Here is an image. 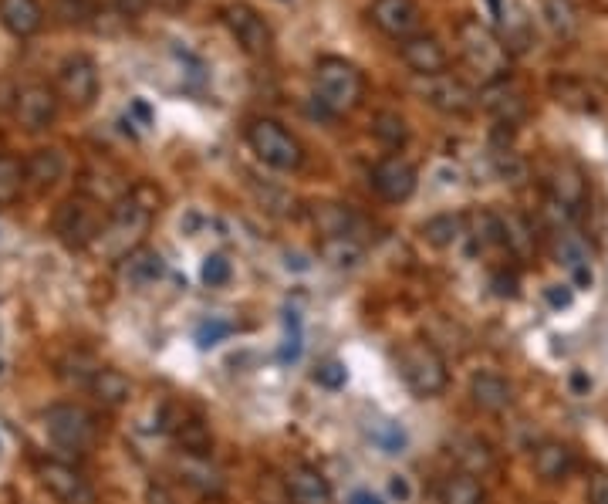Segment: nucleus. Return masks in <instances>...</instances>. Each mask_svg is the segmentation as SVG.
<instances>
[{
  "instance_id": "obj_1",
  "label": "nucleus",
  "mask_w": 608,
  "mask_h": 504,
  "mask_svg": "<svg viewBox=\"0 0 608 504\" xmlns=\"http://www.w3.org/2000/svg\"><path fill=\"white\" fill-rule=\"evenodd\" d=\"M456 41H460V55L467 61V68L477 72L484 85L511 78V48L494 28L480 24L477 17H463L456 24Z\"/></svg>"
},
{
  "instance_id": "obj_2",
  "label": "nucleus",
  "mask_w": 608,
  "mask_h": 504,
  "mask_svg": "<svg viewBox=\"0 0 608 504\" xmlns=\"http://www.w3.org/2000/svg\"><path fill=\"white\" fill-rule=\"evenodd\" d=\"M362 95H365V78L352 61L328 55L315 65V105L325 119L352 112L355 105L362 102Z\"/></svg>"
},
{
  "instance_id": "obj_3",
  "label": "nucleus",
  "mask_w": 608,
  "mask_h": 504,
  "mask_svg": "<svg viewBox=\"0 0 608 504\" xmlns=\"http://www.w3.org/2000/svg\"><path fill=\"white\" fill-rule=\"evenodd\" d=\"M156 214V207H149L146 200L139 197L136 190L129 193L125 200H119L109 210V220H105V231L95 241L98 251H105L109 258L122 261L125 254H132L136 247H142V234H146L149 220Z\"/></svg>"
},
{
  "instance_id": "obj_4",
  "label": "nucleus",
  "mask_w": 608,
  "mask_h": 504,
  "mask_svg": "<svg viewBox=\"0 0 608 504\" xmlns=\"http://www.w3.org/2000/svg\"><path fill=\"white\" fill-rule=\"evenodd\" d=\"M247 143H250V149H254V156L261 159L264 166H271V170L294 173L304 163L301 143L281 126V122H274V119H254V122H250Z\"/></svg>"
},
{
  "instance_id": "obj_5",
  "label": "nucleus",
  "mask_w": 608,
  "mask_h": 504,
  "mask_svg": "<svg viewBox=\"0 0 608 504\" xmlns=\"http://www.w3.org/2000/svg\"><path fill=\"white\" fill-rule=\"evenodd\" d=\"M399 376H402V383L413 389L416 396H423V400H426V396L443 393L446 379H450L443 356L429 346V342H409V346H402V352H399Z\"/></svg>"
},
{
  "instance_id": "obj_6",
  "label": "nucleus",
  "mask_w": 608,
  "mask_h": 504,
  "mask_svg": "<svg viewBox=\"0 0 608 504\" xmlns=\"http://www.w3.org/2000/svg\"><path fill=\"white\" fill-rule=\"evenodd\" d=\"M105 214L95 200L88 197H68L55 214V234L68 247H95V241L105 231Z\"/></svg>"
},
{
  "instance_id": "obj_7",
  "label": "nucleus",
  "mask_w": 608,
  "mask_h": 504,
  "mask_svg": "<svg viewBox=\"0 0 608 504\" xmlns=\"http://www.w3.org/2000/svg\"><path fill=\"white\" fill-rule=\"evenodd\" d=\"M44 433H48V440L55 447L85 454V450L95 444L98 427L92 413L82 410L78 403H55L44 410Z\"/></svg>"
},
{
  "instance_id": "obj_8",
  "label": "nucleus",
  "mask_w": 608,
  "mask_h": 504,
  "mask_svg": "<svg viewBox=\"0 0 608 504\" xmlns=\"http://www.w3.org/2000/svg\"><path fill=\"white\" fill-rule=\"evenodd\" d=\"M413 88L419 99L433 105L436 112H443V116H467V112H473V105H477V92H473L463 78H456L450 72L416 75Z\"/></svg>"
},
{
  "instance_id": "obj_9",
  "label": "nucleus",
  "mask_w": 608,
  "mask_h": 504,
  "mask_svg": "<svg viewBox=\"0 0 608 504\" xmlns=\"http://www.w3.org/2000/svg\"><path fill=\"white\" fill-rule=\"evenodd\" d=\"M223 24H227V31L234 34V41L250 58H267L274 51L271 24H267L261 11H254L250 4H227L223 7Z\"/></svg>"
},
{
  "instance_id": "obj_10",
  "label": "nucleus",
  "mask_w": 608,
  "mask_h": 504,
  "mask_svg": "<svg viewBox=\"0 0 608 504\" xmlns=\"http://www.w3.org/2000/svg\"><path fill=\"white\" fill-rule=\"evenodd\" d=\"M58 92L61 99H68L71 105L85 109V105L95 102L98 95V65L82 51L68 55L65 61L58 65Z\"/></svg>"
},
{
  "instance_id": "obj_11",
  "label": "nucleus",
  "mask_w": 608,
  "mask_h": 504,
  "mask_svg": "<svg viewBox=\"0 0 608 504\" xmlns=\"http://www.w3.org/2000/svg\"><path fill=\"white\" fill-rule=\"evenodd\" d=\"M419 187V173L409 159L402 156H386L382 163H375L372 170V190L379 193L386 203H406Z\"/></svg>"
},
{
  "instance_id": "obj_12",
  "label": "nucleus",
  "mask_w": 608,
  "mask_h": 504,
  "mask_svg": "<svg viewBox=\"0 0 608 504\" xmlns=\"http://www.w3.org/2000/svg\"><path fill=\"white\" fill-rule=\"evenodd\" d=\"M41 484L48 488L51 498H58L61 504H95L92 481L71 464H61V461L41 464Z\"/></svg>"
},
{
  "instance_id": "obj_13",
  "label": "nucleus",
  "mask_w": 608,
  "mask_h": 504,
  "mask_svg": "<svg viewBox=\"0 0 608 504\" xmlns=\"http://www.w3.org/2000/svg\"><path fill=\"white\" fill-rule=\"evenodd\" d=\"M58 116V95L48 85H24L14 95V119L21 129L41 132L48 129Z\"/></svg>"
},
{
  "instance_id": "obj_14",
  "label": "nucleus",
  "mask_w": 608,
  "mask_h": 504,
  "mask_svg": "<svg viewBox=\"0 0 608 504\" xmlns=\"http://www.w3.org/2000/svg\"><path fill=\"white\" fill-rule=\"evenodd\" d=\"M372 24L382 34L396 41H406L419 34V24H423V11H419L416 0H372Z\"/></svg>"
},
{
  "instance_id": "obj_15",
  "label": "nucleus",
  "mask_w": 608,
  "mask_h": 504,
  "mask_svg": "<svg viewBox=\"0 0 608 504\" xmlns=\"http://www.w3.org/2000/svg\"><path fill=\"white\" fill-rule=\"evenodd\" d=\"M490 14H494V28L504 38L511 51H527L534 44V24L527 17L521 0H487Z\"/></svg>"
},
{
  "instance_id": "obj_16",
  "label": "nucleus",
  "mask_w": 608,
  "mask_h": 504,
  "mask_svg": "<svg viewBox=\"0 0 608 504\" xmlns=\"http://www.w3.org/2000/svg\"><path fill=\"white\" fill-rule=\"evenodd\" d=\"M477 102L484 105V112H490L500 126H517V122L524 119V112H527L524 92L511 82V78L484 85V88H480V95H477Z\"/></svg>"
},
{
  "instance_id": "obj_17",
  "label": "nucleus",
  "mask_w": 608,
  "mask_h": 504,
  "mask_svg": "<svg viewBox=\"0 0 608 504\" xmlns=\"http://www.w3.org/2000/svg\"><path fill=\"white\" fill-rule=\"evenodd\" d=\"M399 55L413 75H440V72H446V61H450L443 44L436 41L433 34H423V31L406 41H399Z\"/></svg>"
},
{
  "instance_id": "obj_18",
  "label": "nucleus",
  "mask_w": 608,
  "mask_h": 504,
  "mask_svg": "<svg viewBox=\"0 0 608 504\" xmlns=\"http://www.w3.org/2000/svg\"><path fill=\"white\" fill-rule=\"evenodd\" d=\"M284 484H288L291 504H335L328 477L311 464H294L288 477H284Z\"/></svg>"
},
{
  "instance_id": "obj_19",
  "label": "nucleus",
  "mask_w": 608,
  "mask_h": 504,
  "mask_svg": "<svg viewBox=\"0 0 608 504\" xmlns=\"http://www.w3.org/2000/svg\"><path fill=\"white\" fill-rule=\"evenodd\" d=\"M558 261L565 264V271H568V278H571V288L588 291V288L595 285L592 251H588V244L581 241L575 231H561L558 234Z\"/></svg>"
},
{
  "instance_id": "obj_20",
  "label": "nucleus",
  "mask_w": 608,
  "mask_h": 504,
  "mask_svg": "<svg viewBox=\"0 0 608 504\" xmlns=\"http://www.w3.org/2000/svg\"><path fill=\"white\" fill-rule=\"evenodd\" d=\"M470 396H473V403H477L480 410H487V413H504V410H511V406H514V386L507 383L500 373H490V369L473 373Z\"/></svg>"
},
{
  "instance_id": "obj_21",
  "label": "nucleus",
  "mask_w": 608,
  "mask_h": 504,
  "mask_svg": "<svg viewBox=\"0 0 608 504\" xmlns=\"http://www.w3.org/2000/svg\"><path fill=\"white\" fill-rule=\"evenodd\" d=\"M119 274L129 288H149L166 274V261L163 254L152 251V247H136V251L125 254L119 261Z\"/></svg>"
},
{
  "instance_id": "obj_22",
  "label": "nucleus",
  "mask_w": 608,
  "mask_h": 504,
  "mask_svg": "<svg viewBox=\"0 0 608 504\" xmlns=\"http://www.w3.org/2000/svg\"><path fill=\"white\" fill-rule=\"evenodd\" d=\"M176 474H180V481L190 484L196 494H203V498H220L223 488H227L223 474L210 464V457H200V454H183L180 461H176Z\"/></svg>"
},
{
  "instance_id": "obj_23",
  "label": "nucleus",
  "mask_w": 608,
  "mask_h": 504,
  "mask_svg": "<svg viewBox=\"0 0 608 504\" xmlns=\"http://www.w3.org/2000/svg\"><path fill=\"white\" fill-rule=\"evenodd\" d=\"M534 471L541 481H565L575 471V450L561 440H544L541 447H534Z\"/></svg>"
},
{
  "instance_id": "obj_24",
  "label": "nucleus",
  "mask_w": 608,
  "mask_h": 504,
  "mask_svg": "<svg viewBox=\"0 0 608 504\" xmlns=\"http://www.w3.org/2000/svg\"><path fill=\"white\" fill-rule=\"evenodd\" d=\"M0 21L14 38H31L41 31L44 11L38 0H0Z\"/></svg>"
},
{
  "instance_id": "obj_25",
  "label": "nucleus",
  "mask_w": 608,
  "mask_h": 504,
  "mask_svg": "<svg viewBox=\"0 0 608 504\" xmlns=\"http://www.w3.org/2000/svg\"><path fill=\"white\" fill-rule=\"evenodd\" d=\"M65 176V153L61 149H38V153L28 156L24 163V180L31 183L34 190H48Z\"/></svg>"
},
{
  "instance_id": "obj_26",
  "label": "nucleus",
  "mask_w": 608,
  "mask_h": 504,
  "mask_svg": "<svg viewBox=\"0 0 608 504\" xmlns=\"http://www.w3.org/2000/svg\"><path fill=\"white\" fill-rule=\"evenodd\" d=\"M548 197L554 203H561L568 214H578V210L585 207V176H581L575 166H558V170L551 173Z\"/></svg>"
},
{
  "instance_id": "obj_27",
  "label": "nucleus",
  "mask_w": 608,
  "mask_h": 504,
  "mask_svg": "<svg viewBox=\"0 0 608 504\" xmlns=\"http://www.w3.org/2000/svg\"><path fill=\"white\" fill-rule=\"evenodd\" d=\"M321 258H325L332 268L338 271H352L359 268V264L365 261V247L355 241V234H335V237H325L321 241Z\"/></svg>"
},
{
  "instance_id": "obj_28",
  "label": "nucleus",
  "mask_w": 608,
  "mask_h": 504,
  "mask_svg": "<svg viewBox=\"0 0 608 504\" xmlns=\"http://www.w3.org/2000/svg\"><path fill=\"white\" fill-rule=\"evenodd\" d=\"M450 454H453V461L473 477L494 467V450H490L480 437H456L450 444Z\"/></svg>"
},
{
  "instance_id": "obj_29",
  "label": "nucleus",
  "mask_w": 608,
  "mask_h": 504,
  "mask_svg": "<svg viewBox=\"0 0 608 504\" xmlns=\"http://www.w3.org/2000/svg\"><path fill=\"white\" fill-rule=\"evenodd\" d=\"M463 234H467V217L463 214H436L423 224V241L436 251L453 247Z\"/></svg>"
},
{
  "instance_id": "obj_30",
  "label": "nucleus",
  "mask_w": 608,
  "mask_h": 504,
  "mask_svg": "<svg viewBox=\"0 0 608 504\" xmlns=\"http://www.w3.org/2000/svg\"><path fill=\"white\" fill-rule=\"evenodd\" d=\"M440 504H484V488L480 481L467 471L450 474L440 484Z\"/></svg>"
},
{
  "instance_id": "obj_31",
  "label": "nucleus",
  "mask_w": 608,
  "mask_h": 504,
  "mask_svg": "<svg viewBox=\"0 0 608 504\" xmlns=\"http://www.w3.org/2000/svg\"><path fill=\"white\" fill-rule=\"evenodd\" d=\"M92 393H95V400L98 403H105V406H122V403H129V396H132V386H129V379H125L119 369H98V376H95V383H92Z\"/></svg>"
},
{
  "instance_id": "obj_32",
  "label": "nucleus",
  "mask_w": 608,
  "mask_h": 504,
  "mask_svg": "<svg viewBox=\"0 0 608 504\" xmlns=\"http://www.w3.org/2000/svg\"><path fill=\"white\" fill-rule=\"evenodd\" d=\"M500 227H504V247L517 258H531L534 251V227L527 224L521 214H504L500 217Z\"/></svg>"
},
{
  "instance_id": "obj_33",
  "label": "nucleus",
  "mask_w": 608,
  "mask_h": 504,
  "mask_svg": "<svg viewBox=\"0 0 608 504\" xmlns=\"http://www.w3.org/2000/svg\"><path fill=\"white\" fill-rule=\"evenodd\" d=\"M544 21H548L554 38H561V41L578 34V11L571 0H544Z\"/></svg>"
},
{
  "instance_id": "obj_34",
  "label": "nucleus",
  "mask_w": 608,
  "mask_h": 504,
  "mask_svg": "<svg viewBox=\"0 0 608 504\" xmlns=\"http://www.w3.org/2000/svg\"><path fill=\"white\" fill-rule=\"evenodd\" d=\"M98 369H102V366H98V362L88 356V352H71V356H65V359L58 362L61 379H65V383H71V386H85V389H92Z\"/></svg>"
},
{
  "instance_id": "obj_35",
  "label": "nucleus",
  "mask_w": 608,
  "mask_h": 504,
  "mask_svg": "<svg viewBox=\"0 0 608 504\" xmlns=\"http://www.w3.org/2000/svg\"><path fill=\"white\" fill-rule=\"evenodd\" d=\"M365 433H369V440L382 454H402L406 450V430L396 420H369Z\"/></svg>"
},
{
  "instance_id": "obj_36",
  "label": "nucleus",
  "mask_w": 608,
  "mask_h": 504,
  "mask_svg": "<svg viewBox=\"0 0 608 504\" xmlns=\"http://www.w3.org/2000/svg\"><path fill=\"white\" fill-rule=\"evenodd\" d=\"M311 220H315V227L325 237L352 234V214H348V207H342V203H321L315 214H311Z\"/></svg>"
},
{
  "instance_id": "obj_37",
  "label": "nucleus",
  "mask_w": 608,
  "mask_h": 504,
  "mask_svg": "<svg viewBox=\"0 0 608 504\" xmlns=\"http://www.w3.org/2000/svg\"><path fill=\"white\" fill-rule=\"evenodd\" d=\"M372 132L386 149H402L409 143V126H406V119L396 116V112H382V116H375Z\"/></svg>"
},
{
  "instance_id": "obj_38",
  "label": "nucleus",
  "mask_w": 608,
  "mask_h": 504,
  "mask_svg": "<svg viewBox=\"0 0 608 504\" xmlns=\"http://www.w3.org/2000/svg\"><path fill=\"white\" fill-rule=\"evenodd\" d=\"M176 440L183 444L186 454H200V457H207V450L213 447V437H210V430H207V423L203 420H180V427H176Z\"/></svg>"
},
{
  "instance_id": "obj_39",
  "label": "nucleus",
  "mask_w": 608,
  "mask_h": 504,
  "mask_svg": "<svg viewBox=\"0 0 608 504\" xmlns=\"http://www.w3.org/2000/svg\"><path fill=\"white\" fill-rule=\"evenodd\" d=\"M477 247L490 244H504V227H500V214H490V210H480V214L470 217V231H467Z\"/></svg>"
},
{
  "instance_id": "obj_40",
  "label": "nucleus",
  "mask_w": 608,
  "mask_h": 504,
  "mask_svg": "<svg viewBox=\"0 0 608 504\" xmlns=\"http://www.w3.org/2000/svg\"><path fill=\"white\" fill-rule=\"evenodd\" d=\"M24 183H28L24 180V163H17L11 156H0V207L21 197Z\"/></svg>"
},
{
  "instance_id": "obj_41",
  "label": "nucleus",
  "mask_w": 608,
  "mask_h": 504,
  "mask_svg": "<svg viewBox=\"0 0 608 504\" xmlns=\"http://www.w3.org/2000/svg\"><path fill=\"white\" fill-rule=\"evenodd\" d=\"M200 278L207 288H223L230 278H234V264H230L227 254H207L200 268Z\"/></svg>"
},
{
  "instance_id": "obj_42",
  "label": "nucleus",
  "mask_w": 608,
  "mask_h": 504,
  "mask_svg": "<svg viewBox=\"0 0 608 504\" xmlns=\"http://www.w3.org/2000/svg\"><path fill=\"white\" fill-rule=\"evenodd\" d=\"M55 11L61 17V24L68 28H82L95 17V0H55Z\"/></svg>"
},
{
  "instance_id": "obj_43",
  "label": "nucleus",
  "mask_w": 608,
  "mask_h": 504,
  "mask_svg": "<svg viewBox=\"0 0 608 504\" xmlns=\"http://www.w3.org/2000/svg\"><path fill=\"white\" fill-rule=\"evenodd\" d=\"M494 170L504 183H524L527 180V166L524 159L511 153V149H497L494 153Z\"/></svg>"
},
{
  "instance_id": "obj_44",
  "label": "nucleus",
  "mask_w": 608,
  "mask_h": 504,
  "mask_svg": "<svg viewBox=\"0 0 608 504\" xmlns=\"http://www.w3.org/2000/svg\"><path fill=\"white\" fill-rule=\"evenodd\" d=\"M230 332H234V325L230 322H223V318H210V322H203L200 329H196V346L210 349V346H217V342L227 339Z\"/></svg>"
},
{
  "instance_id": "obj_45",
  "label": "nucleus",
  "mask_w": 608,
  "mask_h": 504,
  "mask_svg": "<svg viewBox=\"0 0 608 504\" xmlns=\"http://www.w3.org/2000/svg\"><path fill=\"white\" fill-rule=\"evenodd\" d=\"M345 379H348V369L342 366V362H325V366H318V369H315V383H318V386H325V389L345 386Z\"/></svg>"
},
{
  "instance_id": "obj_46",
  "label": "nucleus",
  "mask_w": 608,
  "mask_h": 504,
  "mask_svg": "<svg viewBox=\"0 0 608 504\" xmlns=\"http://www.w3.org/2000/svg\"><path fill=\"white\" fill-rule=\"evenodd\" d=\"M490 288H494L497 298H517V274L514 271H497L490 278Z\"/></svg>"
},
{
  "instance_id": "obj_47",
  "label": "nucleus",
  "mask_w": 608,
  "mask_h": 504,
  "mask_svg": "<svg viewBox=\"0 0 608 504\" xmlns=\"http://www.w3.org/2000/svg\"><path fill=\"white\" fill-rule=\"evenodd\" d=\"M298 356H301V329H298V318H288V339H284L281 359L294 362Z\"/></svg>"
},
{
  "instance_id": "obj_48",
  "label": "nucleus",
  "mask_w": 608,
  "mask_h": 504,
  "mask_svg": "<svg viewBox=\"0 0 608 504\" xmlns=\"http://www.w3.org/2000/svg\"><path fill=\"white\" fill-rule=\"evenodd\" d=\"M588 504H608V474L595 471L588 477Z\"/></svg>"
},
{
  "instance_id": "obj_49",
  "label": "nucleus",
  "mask_w": 608,
  "mask_h": 504,
  "mask_svg": "<svg viewBox=\"0 0 608 504\" xmlns=\"http://www.w3.org/2000/svg\"><path fill=\"white\" fill-rule=\"evenodd\" d=\"M544 298H548L551 308H568V305H571V285H551V288H544Z\"/></svg>"
},
{
  "instance_id": "obj_50",
  "label": "nucleus",
  "mask_w": 608,
  "mask_h": 504,
  "mask_svg": "<svg viewBox=\"0 0 608 504\" xmlns=\"http://www.w3.org/2000/svg\"><path fill=\"white\" fill-rule=\"evenodd\" d=\"M389 494L396 498L399 504H406L409 498H413V488H409V481L402 474H392L389 477Z\"/></svg>"
},
{
  "instance_id": "obj_51",
  "label": "nucleus",
  "mask_w": 608,
  "mask_h": 504,
  "mask_svg": "<svg viewBox=\"0 0 608 504\" xmlns=\"http://www.w3.org/2000/svg\"><path fill=\"white\" fill-rule=\"evenodd\" d=\"M112 4L122 17H139V14H146V7L152 0H112Z\"/></svg>"
},
{
  "instance_id": "obj_52",
  "label": "nucleus",
  "mask_w": 608,
  "mask_h": 504,
  "mask_svg": "<svg viewBox=\"0 0 608 504\" xmlns=\"http://www.w3.org/2000/svg\"><path fill=\"white\" fill-rule=\"evenodd\" d=\"M352 504H382V498H375L372 491H355L352 494Z\"/></svg>"
},
{
  "instance_id": "obj_53",
  "label": "nucleus",
  "mask_w": 608,
  "mask_h": 504,
  "mask_svg": "<svg viewBox=\"0 0 608 504\" xmlns=\"http://www.w3.org/2000/svg\"><path fill=\"white\" fill-rule=\"evenodd\" d=\"M149 501H152V504H173V501H169V494H166V491H159V488H152V491H149Z\"/></svg>"
}]
</instances>
